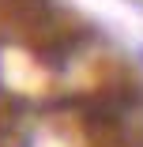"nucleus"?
I'll return each mask as SVG.
<instances>
[{
    "mask_svg": "<svg viewBox=\"0 0 143 147\" xmlns=\"http://www.w3.org/2000/svg\"><path fill=\"white\" fill-rule=\"evenodd\" d=\"M0 23H8L15 34H23L30 49H38L42 42H49L53 34H60L68 26L56 0H0Z\"/></svg>",
    "mask_w": 143,
    "mask_h": 147,
    "instance_id": "nucleus-1",
    "label": "nucleus"
}]
</instances>
